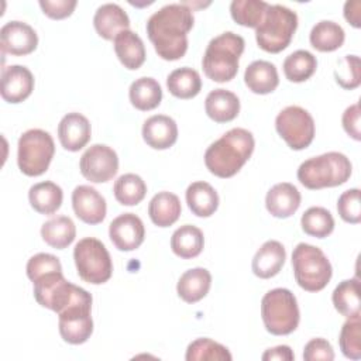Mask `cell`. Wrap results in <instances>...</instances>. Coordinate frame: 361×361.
I'll return each mask as SVG.
<instances>
[{"label": "cell", "mask_w": 361, "mask_h": 361, "mask_svg": "<svg viewBox=\"0 0 361 361\" xmlns=\"http://www.w3.org/2000/svg\"><path fill=\"white\" fill-rule=\"evenodd\" d=\"M28 200L35 212L41 214H52L61 207L63 192L59 185L51 180H44L30 188Z\"/></svg>", "instance_id": "83f0119b"}, {"label": "cell", "mask_w": 361, "mask_h": 361, "mask_svg": "<svg viewBox=\"0 0 361 361\" xmlns=\"http://www.w3.org/2000/svg\"><path fill=\"white\" fill-rule=\"evenodd\" d=\"M302 230L317 238H324L334 230V219L331 213L322 206L309 207L300 219Z\"/></svg>", "instance_id": "74e56055"}, {"label": "cell", "mask_w": 361, "mask_h": 361, "mask_svg": "<svg viewBox=\"0 0 361 361\" xmlns=\"http://www.w3.org/2000/svg\"><path fill=\"white\" fill-rule=\"evenodd\" d=\"M345 38L343 27L331 20H322L316 23L310 31L309 39L313 48L320 52H331L338 49Z\"/></svg>", "instance_id": "1f68e13d"}, {"label": "cell", "mask_w": 361, "mask_h": 361, "mask_svg": "<svg viewBox=\"0 0 361 361\" xmlns=\"http://www.w3.org/2000/svg\"><path fill=\"white\" fill-rule=\"evenodd\" d=\"M244 82L252 93L268 94L279 85L276 66L264 59L254 61L245 68Z\"/></svg>", "instance_id": "d4e9b609"}, {"label": "cell", "mask_w": 361, "mask_h": 361, "mask_svg": "<svg viewBox=\"0 0 361 361\" xmlns=\"http://www.w3.org/2000/svg\"><path fill=\"white\" fill-rule=\"evenodd\" d=\"M180 200L175 193L162 190L154 195L148 204V214L151 221L158 227L172 226L180 216Z\"/></svg>", "instance_id": "484cf974"}, {"label": "cell", "mask_w": 361, "mask_h": 361, "mask_svg": "<svg viewBox=\"0 0 361 361\" xmlns=\"http://www.w3.org/2000/svg\"><path fill=\"white\" fill-rule=\"evenodd\" d=\"M116 200L123 206L138 204L147 193V185L140 175L124 173L117 178L113 186Z\"/></svg>", "instance_id": "d590c367"}, {"label": "cell", "mask_w": 361, "mask_h": 361, "mask_svg": "<svg viewBox=\"0 0 361 361\" xmlns=\"http://www.w3.org/2000/svg\"><path fill=\"white\" fill-rule=\"evenodd\" d=\"M261 317L267 331L271 334H290L300 320L296 296L286 288L268 290L261 300Z\"/></svg>", "instance_id": "52a82bcc"}, {"label": "cell", "mask_w": 361, "mask_h": 361, "mask_svg": "<svg viewBox=\"0 0 361 361\" xmlns=\"http://www.w3.org/2000/svg\"><path fill=\"white\" fill-rule=\"evenodd\" d=\"M296 28L298 14L293 10L282 4H269L255 28V39L261 49L278 54L290 44Z\"/></svg>", "instance_id": "5b68a950"}, {"label": "cell", "mask_w": 361, "mask_h": 361, "mask_svg": "<svg viewBox=\"0 0 361 361\" xmlns=\"http://www.w3.org/2000/svg\"><path fill=\"white\" fill-rule=\"evenodd\" d=\"M128 97L131 104L141 110L148 111L159 106L162 100V89L158 80L149 76L135 79L128 89Z\"/></svg>", "instance_id": "f1b7e54d"}, {"label": "cell", "mask_w": 361, "mask_h": 361, "mask_svg": "<svg viewBox=\"0 0 361 361\" xmlns=\"http://www.w3.org/2000/svg\"><path fill=\"white\" fill-rule=\"evenodd\" d=\"M255 147L251 131L235 127L210 144L204 152L206 168L219 178L234 176L250 159Z\"/></svg>", "instance_id": "7a4b0ae2"}, {"label": "cell", "mask_w": 361, "mask_h": 361, "mask_svg": "<svg viewBox=\"0 0 361 361\" xmlns=\"http://www.w3.org/2000/svg\"><path fill=\"white\" fill-rule=\"evenodd\" d=\"M351 171V162L344 154L330 151L303 161L296 175L305 188L316 190L345 183Z\"/></svg>", "instance_id": "277c9868"}, {"label": "cell", "mask_w": 361, "mask_h": 361, "mask_svg": "<svg viewBox=\"0 0 361 361\" xmlns=\"http://www.w3.org/2000/svg\"><path fill=\"white\" fill-rule=\"evenodd\" d=\"M360 116H361V110H360V104L354 103L351 106H348L341 117V123H343V128L345 130V133L354 138L355 141L361 140V128H360Z\"/></svg>", "instance_id": "bcb514c9"}, {"label": "cell", "mask_w": 361, "mask_h": 361, "mask_svg": "<svg viewBox=\"0 0 361 361\" xmlns=\"http://www.w3.org/2000/svg\"><path fill=\"white\" fill-rule=\"evenodd\" d=\"M38 45V35L35 30L18 20L6 23L0 28V47L3 54L23 56L31 54Z\"/></svg>", "instance_id": "4fadbf2b"}, {"label": "cell", "mask_w": 361, "mask_h": 361, "mask_svg": "<svg viewBox=\"0 0 361 361\" xmlns=\"http://www.w3.org/2000/svg\"><path fill=\"white\" fill-rule=\"evenodd\" d=\"M300 200V192L295 185L289 182H281L268 190L265 196V206L274 217L286 219L299 209Z\"/></svg>", "instance_id": "d6986e66"}, {"label": "cell", "mask_w": 361, "mask_h": 361, "mask_svg": "<svg viewBox=\"0 0 361 361\" xmlns=\"http://www.w3.org/2000/svg\"><path fill=\"white\" fill-rule=\"evenodd\" d=\"M206 114L216 123L234 120L240 113V100L235 93L219 87L212 90L204 100Z\"/></svg>", "instance_id": "7402d4cb"}, {"label": "cell", "mask_w": 361, "mask_h": 361, "mask_svg": "<svg viewBox=\"0 0 361 361\" xmlns=\"http://www.w3.org/2000/svg\"><path fill=\"white\" fill-rule=\"evenodd\" d=\"M41 237L48 245L56 250H63L75 240L76 226L71 217L56 216L42 224Z\"/></svg>", "instance_id": "4dcf8cb0"}, {"label": "cell", "mask_w": 361, "mask_h": 361, "mask_svg": "<svg viewBox=\"0 0 361 361\" xmlns=\"http://www.w3.org/2000/svg\"><path fill=\"white\" fill-rule=\"evenodd\" d=\"M317 68L316 56L306 49H298L289 54L283 61V73L288 80L300 83L307 80Z\"/></svg>", "instance_id": "e575fe53"}, {"label": "cell", "mask_w": 361, "mask_h": 361, "mask_svg": "<svg viewBox=\"0 0 361 361\" xmlns=\"http://www.w3.org/2000/svg\"><path fill=\"white\" fill-rule=\"evenodd\" d=\"M336 310L344 317L360 316V282L357 278L341 281L331 295Z\"/></svg>", "instance_id": "836d02e7"}, {"label": "cell", "mask_w": 361, "mask_h": 361, "mask_svg": "<svg viewBox=\"0 0 361 361\" xmlns=\"http://www.w3.org/2000/svg\"><path fill=\"white\" fill-rule=\"evenodd\" d=\"M142 138L154 149H166L178 140V126L169 116H151L142 124Z\"/></svg>", "instance_id": "ac0fdd59"}, {"label": "cell", "mask_w": 361, "mask_h": 361, "mask_svg": "<svg viewBox=\"0 0 361 361\" xmlns=\"http://www.w3.org/2000/svg\"><path fill=\"white\" fill-rule=\"evenodd\" d=\"M244 47V38L233 31H226L212 38L202 59L204 75L219 83L234 79L238 72V62Z\"/></svg>", "instance_id": "3957f363"}, {"label": "cell", "mask_w": 361, "mask_h": 361, "mask_svg": "<svg viewBox=\"0 0 361 361\" xmlns=\"http://www.w3.org/2000/svg\"><path fill=\"white\" fill-rule=\"evenodd\" d=\"M275 128L295 151L305 149L314 138V120L300 106H288L281 110L275 118Z\"/></svg>", "instance_id": "30bf717a"}, {"label": "cell", "mask_w": 361, "mask_h": 361, "mask_svg": "<svg viewBox=\"0 0 361 361\" xmlns=\"http://www.w3.org/2000/svg\"><path fill=\"white\" fill-rule=\"evenodd\" d=\"M185 358L186 361H231L233 355L223 344L203 337L188 345Z\"/></svg>", "instance_id": "8d00e7d4"}, {"label": "cell", "mask_w": 361, "mask_h": 361, "mask_svg": "<svg viewBox=\"0 0 361 361\" xmlns=\"http://www.w3.org/2000/svg\"><path fill=\"white\" fill-rule=\"evenodd\" d=\"M78 1L76 0H41L39 7L42 8L44 14L54 20H61L69 17Z\"/></svg>", "instance_id": "f6af8a7d"}, {"label": "cell", "mask_w": 361, "mask_h": 361, "mask_svg": "<svg viewBox=\"0 0 361 361\" xmlns=\"http://www.w3.org/2000/svg\"><path fill=\"white\" fill-rule=\"evenodd\" d=\"M193 10L186 3H171L147 21V34L155 52L165 61L180 59L188 51V32L195 24Z\"/></svg>", "instance_id": "6da1fadb"}, {"label": "cell", "mask_w": 361, "mask_h": 361, "mask_svg": "<svg viewBox=\"0 0 361 361\" xmlns=\"http://www.w3.org/2000/svg\"><path fill=\"white\" fill-rule=\"evenodd\" d=\"M109 237L117 250L133 251L142 244L145 227L137 214L123 213L110 223Z\"/></svg>", "instance_id": "5bb4252c"}, {"label": "cell", "mask_w": 361, "mask_h": 361, "mask_svg": "<svg viewBox=\"0 0 361 361\" xmlns=\"http://www.w3.org/2000/svg\"><path fill=\"white\" fill-rule=\"evenodd\" d=\"M73 259L78 275L87 283L100 285L111 278V257L106 245L94 237H85L76 243Z\"/></svg>", "instance_id": "9c48e42d"}, {"label": "cell", "mask_w": 361, "mask_h": 361, "mask_svg": "<svg viewBox=\"0 0 361 361\" xmlns=\"http://www.w3.org/2000/svg\"><path fill=\"white\" fill-rule=\"evenodd\" d=\"M293 275L298 285L307 292H319L330 282L333 268L326 254L307 243H299L292 252Z\"/></svg>", "instance_id": "8992f818"}, {"label": "cell", "mask_w": 361, "mask_h": 361, "mask_svg": "<svg viewBox=\"0 0 361 361\" xmlns=\"http://www.w3.org/2000/svg\"><path fill=\"white\" fill-rule=\"evenodd\" d=\"M92 295L85 292L66 309L58 313L59 334L69 344H83L93 333Z\"/></svg>", "instance_id": "8fae6325"}, {"label": "cell", "mask_w": 361, "mask_h": 361, "mask_svg": "<svg viewBox=\"0 0 361 361\" xmlns=\"http://www.w3.org/2000/svg\"><path fill=\"white\" fill-rule=\"evenodd\" d=\"M92 137L89 120L76 111L65 114L58 124V138L61 145L68 151L82 149Z\"/></svg>", "instance_id": "e0dca14e"}, {"label": "cell", "mask_w": 361, "mask_h": 361, "mask_svg": "<svg viewBox=\"0 0 361 361\" xmlns=\"http://www.w3.org/2000/svg\"><path fill=\"white\" fill-rule=\"evenodd\" d=\"M295 358V354L292 353L289 345H276L272 348H268L264 354H262V360L264 361H272V360H278V361H292Z\"/></svg>", "instance_id": "7dc6e473"}, {"label": "cell", "mask_w": 361, "mask_h": 361, "mask_svg": "<svg viewBox=\"0 0 361 361\" xmlns=\"http://www.w3.org/2000/svg\"><path fill=\"white\" fill-rule=\"evenodd\" d=\"M185 196L189 209L197 217H210L219 207V195L207 182L197 180L190 183Z\"/></svg>", "instance_id": "4316f807"}, {"label": "cell", "mask_w": 361, "mask_h": 361, "mask_svg": "<svg viewBox=\"0 0 361 361\" xmlns=\"http://www.w3.org/2000/svg\"><path fill=\"white\" fill-rule=\"evenodd\" d=\"M72 207L75 214L87 224H99L104 220L106 199L89 185H79L72 192Z\"/></svg>", "instance_id": "2e32d148"}, {"label": "cell", "mask_w": 361, "mask_h": 361, "mask_svg": "<svg viewBox=\"0 0 361 361\" xmlns=\"http://www.w3.org/2000/svg\"><path fill=\"white\" fill-rule=\"evenodd\" d=\"M166 87L178 99H192L202 89V79L197 71L183 66L172 71L166 78Z\"/></svg>", "instance_id": "d6a6232c"}, {"label": "cell", "mask_w": 361, "mask_h": 361, "mask_svg": "<svg viewBox=\"0 0 361 361\" xmlns=\"http://www.w3.org/2000/svg\"><path fill=\"white\" fill-rule=\"evenodd\" d=\"M114 52L124 68L130 71L138 69L145 62V47L138 34L131 30H124L116 35Z\"/></svg>", "instance_id": "cb8c5ba5"}, {"label": "cell", "mask_w": 361, "mask_h": 361, "mask_svg": "<svg viewBox=\"0 0 361 361\" xmlns=\"http://www.w3.org/2000/svg\"><path fill=\"white\" fill-rule=\"evenodd\" d=\"M204 245L203 231L192 224H183L176 228L171 237V248L172 251L183 258H195L197 257Z\"/></svg>", "instance_id": "f546056e"}, {"label": "cell", "mask_w": 361, "mask_h": 361, "mask_svg": "<svg viewBox=\"0 0 361 361\" xmlns=\"http://www.w3.org/2000/svg\"><path fill=\"white\" fill-rule=\"evenodd\" d=\"M336 82L344 89H355L361 83V63L357 55H345L334 71Z\"/></svg>", "instance_id": "60d3db41"}, {"label": "cell", "mask_w": 361, "mask_h": 361, "mask_svg": "<svg viewBox=\"0 0 361 361\" xmlns=\"http://www.w3.org/2000/svg\"><path fill=\"white\" fill-rule=\"evenodd\" d=\"M34 90V76L27 66L10 65L3 68L0 80L1 97L8 103L24 102Z\"/></svg>", "instance_id": "9a60e30c"}, {"label": "cell", "mask_w": 361, "mask_h": 361, "mask_svg": "<svg viewBox=\"0 0 361 361\" xmlns=\"http://www.w3.org/2000/svg\"><path fill=\"white\" fill-rule=\"evenodd\" d=\"M340 350L350 360L361 358V320L360 316L347 317L338 336Z\"/></svg>", "instance_id": "ab89813d"}, {"label": "cell", "mask_w": 361, "mask_h": 361, "mask_svg": "<svg viewBox=\"0 0 361 361\" xmlns=\"http://www.w3.org/2000/svg\"><path fill=\"white\" fill-rule=\"evenodd\" d=\"M17 164L27 176L42 175L55 154V142L51 134L41 128L24 131L18 138Z\"/></svg>", "instance_id": "ba28073f"}, {"label": "cell", "mask_w": 361, "mask_h": 361, "mask_svg": "<svg viewBox=\"0 0 361 361\" xmlns=\"http://www.w3.org/2000/svg\"><path fill=\"white\" fill-rule=\"evenodd\" d=\"M305 361H331L334 360V351L331 344L322 337L312 338L303 348Z\"/></svg>", "instance_id": "ee69618b"}, {"label": "cell", "mask_w": 361, "mask_h": 361, "mask_svg": "<svg viewBox=\"0 0 361 361\" xmlns=\"http://www.w3.org/2000/svg\"><path fill=\"white\" fill-rule=\"evenodd\" d=\"M80 173L93 183L110 180L118 171V157L113 148L104 144L90 145L79 162Z\"/></svg>", "instance_id": "7c38bea8"}, {"label": "cell", "mask_w": 361, "mask_h": 361, "mask_svg": "<svg viewBox=\"0 0 361 361\" xmlns=\"http://www.w3.org/2000/svg\"><path fill=\"white\" fill-rule=\"evenodd\" d=\"M337 212L340 217L351 224L361 221V203H360V189L353 188L343 192L337 200Z\"/></svg>", "instance_id": "b9f144b4"}, {"label": "cell", "mask_w": 361, "mask_h": 361, "mask_svg": "<svg viewBox=\"0 0 361 361\" xmlns=\"http://www.w3.org/2000/svg\"><path fill=\"white\" fill-rule=\"evenodd\" d=\"M268 6L269 4L262 0H233L230 13L237 24L257 28L262 21Z\"/></svg>", "instance_id": "f35d334b"}, {"label": "cell", "mask_w": 361, "mask_h": 361, "mask_svg": "<svg viewBox=\"0 0 361 361\" xmlns=\"http://www.w3.org/2000/svg\"><path fill=\"white\" fill-rule=\"evenodd\" d=\"M93 25L102 38L114 39L118 32L130 30V18L118 4L106 3L96 10Z\"/></svg>", "instance_id": "44dd1931"}, {"label": "cell", "mask_w": 361, "mask_h": 361, "mask_svg": "<svg viewBox=\"0 0 361 361\" xmlns=\"http://www.w3.org/2000/svg\"><path fill=\"white\" fill-rule=\"evenodd\" d=\"M25 271H27V276L30 278V281H35L37 278H39L45 274L62 271V265H61L59 258H56L55 255L48 254V252H38L28 259Z\"/></svg>", "instance_id": "7bdbcfd3"}, {"label": "cell", "mask_w": 361, "mask_h": 361, "mask_svg": "<svg viewBox=\"0 0 361 361\" xmlns=\"http://www.w3.org/2000/svg\"><path fill=\"white\" fill-rule=\"evenodd\" d=\"M285 259V247L276 240H268L258 248L252 258V272L262 279L272 278L279 274Z\"/></svg>", "instance_id": "ffe728a7"}, {"label": "cell", "mask_w": 361, "mask_h": 361, "mask_svg": "<svg viewBox=\"0 0 361 361\" xmlns=\"http://www.w3.org/2000/svg\"><path fill=\"white\" fill-rule=\"evenodd\" d=\"M212 286V274L202 267L185 271L176 285V292L186 303H196L203 299Z\"/></svg>", "instance_id": "603a6c76"}, {"label": "cell", "mask_w": 361, "mask_h": 361, "mask_svg": "<svg viewBox=\"0 0 361 361\" xmlns=\"http://www.w3.org/2000/svg\"><path fill=\"white\" fill-rule=\"evenodd\" d=\"M361 1L360 0H348L344 4V17L345 20L355 28L361 27Z\"/></svg>", "instance_id": "c3c4849f"}]
</instances>
